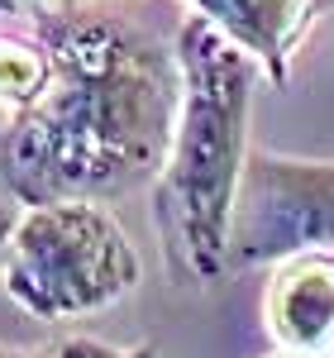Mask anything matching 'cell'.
<instances>
[{
    "instance_id": "1",
    "label": "cell",
    "mask_w": 334,
    "mask_h": 358,
    "mask_svg": "<svg viewBox=\"0 0 334 358\" xmlns=\"http://www.w3.org/2000/svg\"><path fill=\"white\" fill-rule=\"evenodd\" d=\"M53 53L43 96L10 115L0 182L20 206L119 201L167 163L182 110L177 53L106 10H34Z\"/></svg>"
},
{
    "instance_id": "4",
    "label": "cell",
    "mask_w": 334,
    "mask_h": 358,
    "mask_svg": "<svg viewBox=\"0 0 334 358\" xmlns=\"http://www.w3.org/2000/svg\"><path fill=\"white\" fill-rule=\"evenodd\" d=\"M296 253H334V158L249 153L229 224V273Z\"/></svg>"
},
{
    "instance_id": "10",
    "label": "cell",
    "mask_w": 334,
    "mask_h": 358,
    "mask_svg": "<svg viewBox=\"0 0 334 358\" xmlns=\"http://www.w3.org/2000/svg\"><path fill=\"white\" fill-rule=\"evenodd\" d=\"M43 0H0V15H34Z\"/></svg>"
},
{
    "instance_id": "9",
    "label": "cell",
    "mask_w": 334,
    "mask_h": 358,
    "mask_svg": "<svg viewBox=\"0 0 334 358\" xmlns=\"http://www.w3.org/2000/svg\"><path fill=\"white\" fill-rule=\"evenodd\" d=\"M20 215H24L20 196H15L10 187H5V182H0V263H5V253H10V234H15Z\"/></svg>"
},
{
    "instance_id": "12",
    "label": "cell",
    "mask_w": 334,
    "mask_h": 358,
    "mask_svg": "<svg viewBox=\"0 0 334 358\" xmlns=\"http://www.w3.org/2000/svg\"><path fill=\"white\" fill-rule=\"evenodd\" d=\"M273 358H330V354H291V349H277Z\"/></svg>"
},
{
    "instance_id": "11",
    "label": "cell",
    "mask_w": 334,
    "mask_h": 358,
    "mask_svg": "<svg viewBox=\"0 0 334 358\" xmlns=\"http://www.w3.org/2000/svg\"><path fill=\"white\" fill-rule=\"evenodd\" d=\"M0 358H34L29 349H15V344H0Z\"/></svg>"
},
{
    "instance_id": "2",
    "label": "cell",
    "mask_w": 334,
    "mask_h": 358,
    "mask_svg": "<svg viewBox=\"0 0 334 358\" xmlns=\"http://www.w3.org/2000/svg\"><path fill=\"white\" fill-rule=\"evenodd\" d=\"M172 53L182 67V110L153 206L172 282L210 287L229 273V224L249 167V110L263 67L201 15L182 20Z\"/></svg>"
},
{
    "instance_id": "8",
    "label": "cell",
    "mask_w": 334,
    "mask_h": 358,
    "mask_svg": "<svg viewBox=\"0 0 334 358\" xmlns=\"http://www.w3.org/2000/svg\"><path fill=\"white\" fill-rule=\"evenodd\" d=\"M34 358H158V349H153V344L119 349V344H106V339H86V334H72V339H53V344L34 349Z\"/></svg>"
},
{
    "instance_id": "5",
    "label": "cell",
    "mask_w": 334,
    "mask_h": 358,
    "mask_svg": "<svg viewBox=\"0 0 334 358\" xmlns=\"http://www.w3.org/2000/svg\"><path fill=\"white\" fill-rule=\"evenodd\" d=\"M330 5L334 0H191L196 15L239 43L273 86L291 82V57Z\"/></svg>"
},
{
    "instance_id": "7",
    "label": "cell",
    "mask_w": 334,
    "mask_h": 358,
    "mask_svg": "<svg viewBox=\"0 0 334 358\" xmlns=\"http://www.w3.org/2000/svg\"><path fill=\"white\" fill-rule=\"evenodd\" d=\"M53 77V53L38 38H20L10 29H0V106L10 115H20L43 96V86Z\"/></svg>"
},
{
    "instance_id": "6",
    "label": "cell",
    "mask_w": 334,
    "mask_h": 358,
    "mask_svg": "<svg viewBox=\"0 0 334 358\" xmlns=\"http://www.w3.org/2000/svg\"><path fill=\"white\" fill-rule=\"evenodd\" d=\"M263 315L277 349L334 358V253H296L277 263Z\"/></svg>"
},
{
    "instance_id": "3",
    "label": "cell",
    "mask_w": 334,
    "mask_h": 358,
    "mask_svg": "<svg viewBox=\"0 0 334 358\" xmlns=\"http://www.w3.org/2000/svg\"><path fill=\"white\" fill-rule=\"evenodd\" d=\"M0 282L29 315L72 320L124 301L143 282V258L106 201H53L24 206Z\"/></svg>"
}]
</instances>
